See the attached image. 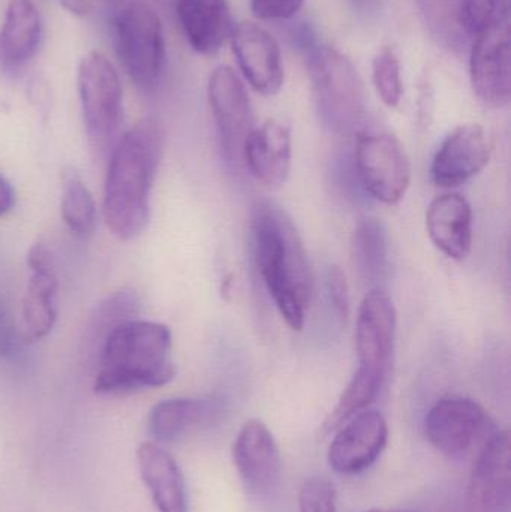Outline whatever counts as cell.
Returning a JSON list of instances; mask_svg holds the SVG:
<instances>
[{"label": "cell", "instance_id": "1", "mask_svg": "<svg viewBox=\"0 0 511 512\" xmlns=\"http://www.w3.org/2000/svg\"><path fill=\"white\" fill-rule=\"evenodd\" d=\"M162 153L164 129L150 117L120 135L110 153L102 212L117 239H137L149 225L150 197Z\"/></svg>", "mask_w": 511, "mask_h": 512}, {"label": "cell", "instance_id": "2", "mask_svg": "<svg viewBox=\"0 0 511 512\" xmlns=\"http://www.w3.org/2000/svg\"><path fill=\"white\" fill-rule=\"evenodd\" d=\"M251 236L255 262L270 297L291 330H302L314 277L296 225L281 207L261 200L252 207Z\"/></svg>", "mask_w": 511, "mask_h": 512}, {"label": "cell", "instance_id": "3", "mask_svg": "<svg viewBox=\"0 0 511 512\" xmlns=\"http://www.w3.org/2000/svg\"><path fill=\"white\" fill-rule=\"evenodd\" d=\"M173 334L161 322L131 319L117 325L102 343L93 388L99 394H125L173 381Z\"/></svg>", "mask_w": 511, "mask_h": 512}, {"label": "cell", "instance_id": "4", "mask_svg": "<svg viewBox=\"0 0 511 512\" xmlns=\"http://www.w3.org/2000/svg\"><path fill=\"white\" fill-rule=\"evenodd\" d=\"M396 309L380 289H372L359 307L356 349L359 367L324 423L327 433L339 429L378 399L392 372L396 342Z\"/></svg>", "mask_w": 511, "mask_h": 512}, {"label": "cell", "instance_id": "5", "mask_svg": "<svg viewBox=\"0 0 511 512\" xmlns=\"http://www.w3.org/2000/svg\"><path fill=\"white\" fill-rule=\"evenodd\" d=\"M303 48L321 123L335 134H353L366 113L365 92L357 69L330 45L309 41Z\"/></svg>", "mask_w": 511, "mask_h": 512}, {"label": "cell", "instance_id": "6", "mask_svg": "<svg viewBox=\"0 0 511 512\" xmlns=\"http://www.w3.org/2000/svg\"><path fill=\"white\" fill-rule=\"evenodd\" d=\"M78 93L90 146L99 159L110 158L120 138L123 92L116 68L101 51L81 59Z\"/></svg>", "mask_w": 511, "mask_h": 512}, {"label": "cell", "instance_id": "7", "mask_svg": "<svg viewBox=\"0 0 511 512\" xmlns=\"http://www.w3.org/2000/svg\"><path fill=\"white\" fill-rule=\"evenodd\" d=\"M116 53L128 77L140 89L152 90L165 66L161 18L152 6L131 2L114 18Z\"/></svg>", "mask_w": 511, "mask_h": 512}, {"label": "cell", "instance_id": "8", "mask_svg": "<svg viewBox=\"0 0 511 512\" xmlns=\"http://www.w3.org/2000/svg\"><path fill=\"white\" fill-rule=\"evenodd\" d=\"M353 161L366 194L389 206L404 200L410 188L411 165L398 138L386 132L359 135Z\"/></svg>", "mask_w": 511, "mask_h": 512}, {"label": "cell", "instance_id": "9", "mask_svg": "<svg viewBox=\"0 0 511 512\" xmlns=\"http://www.w3.org/2000/svg\"><path fill=\"white\" fill-rule=\"evenodd\" d=\"M207 96L222 156L228 167L239 170L246 141L255 128L248 92L233 69L219 66L210 74Z\"/></svg>", "mask_w": 511, "mask_h": 512}, {"label": "cell", "instance_id": "10", "mask_svg": "<svg viewBox=\"0 0 511 512\" xmlns=\"http://www.w3.org/2000/svg\"><path fill=\"white\" fill-rule=\"evenodd\" d=\"M500 427L476 400L447 397L432 406L426 415L429 442L450 457L467 454L479 442L485 444Z\"/></svg>", "mask_w": 511, "mask_h": 512}, {"label": "cell", "instance_id": "11", "mask_svg": "<svg viewBox=\"0 0 511 512\" xmlns=\"http://www.w3.org/2000/svg\"><path fill=\"white\" fill-rule=\"evenodd\" d=\"M470 72L474 93L483 104L503 108L511 99L510 14L473 36Z\"/></svg>", "mask_w": 511, "mask_h": 512}, {"label": "cell", "instance_id": "12", "mask_svg": "<svg viewBox=\"0 0 511 512\" xmlns=\"http://www.w3.org/2000/svg\"><path fill=\"white\" fill-rule=\"evenodd\" d=\"M464 512H511L509 430L498 429L482 445L468 484Z\"/></svg>", "mask_w": 511, "mask_h": 512}, {"label": "cell", "instance_id": "13", "mask_svg": "<svg viewBox=\"0 0 511 512\" xmlns=\"http://www.w3.org/2000/svg\"><path fill=\"white\" fill-rule=\"evenodd\" d=\"M233 460L249 495L267 498L278 489L282 460L275 436L260 420L243 424L233 444Z\"/></svg>", "mask_w": 511, "mask_h": 512}, {"label": "cell", "instance_id": "14", "mask_svg": "<svg viewBox=\"0 0 511 512\" xmlns=\"http://www.w3.org/2000/svg\"><path fill=\"white\" fill-rule=\"evenodd\" d=\"M341 427L329 448V465L339 475L368 471L389 441L386 418L375 409H365Z\"/></svg>", "mask_w": 511, "mask_h": 512}, {"label": "cell", "instance_id": "15", "mask_svg": "<svg viewBox=\"0 0 511 512\" xmlns=\"http://www.w3.org/2000/svg\"><path fill=\"white\" fill-rule=\"evenodd\" d=\"M491 161V143L479 123L453 129L435 153L431 176L444 189L459 188L479 176Z\"/></svg>", "mask_w": 511, "mask_h": 512}, {"label": "cell", "instance_id": "16", "mask_svg": "<svg viewBox=\"0 0 511 512\" xmlns=\"http://www.w3.org/2000/svg\"><path fill=\"white\" fill-rule=\"evenodd\" d=\"M230 38L240 71L252 89L264 96L279 93L284 86V66L276 39L255 23L233 27Z\"/></svg>", "mask_w": 511, "mask_h": 512}, {"label": "cell", "instance_id": "17", "mask_svg": "<svg viewBox=\"0 0 511 512\" xmlns=\"http://www.w3.org/2000/svg\"><path fill=\"white\" fill-rule=\"evenodd\" d=\"M30 279L23 301L24 336L29 342L44 339L56 325L59 280L50 249L35 243L27 252Z\"/></svg>", "mask_w": 511, "mask_h": 512}, {"label": "cell", "instance_id": "18", "mask_svg": "<svg viewBox=\"0 0 511 512\" xmlns=\"http://www.w3.org/2000/svg\"><path fill=\"white\" fill-rule=\"evenodd\" d=\"M243 165L260 185L281 188L290 176V128L275 119L254 128L243 150Z\"/></svg>", "mask_w": 511, "mask_h": 512}, {"label": "cell", "instance_id": "19", "mask_svg": "<svg viewBox=\"0 0 511 512\" xmlns=\"http://www.w3.org/2000/svg\"><path fill=\"white\" fill-rule=\"evenodd\" d=\"M219 397H180L162 400L149 415V432L158 444L174 442L192 430L213 426L224 415Z\"/></svg>", "mask_w": 511, "mask_h": 512}, {"label": "cell", "instance_id": "20", "mask_svg": "<svg viewBox=\"0 0 511 512\" xmlns=\"http://www.w3.org/2000/svg\"><path fill=\"white\" fill-rule=\"evenodd\" d=\"M426 230L447 258L467 259L473 249V209L467 198L459 194L435 198L426 212Z\"/></svg>", "mask_w": 511, "mask_h": 512}, {"label": "cell", "instance_id": "21", "mask_svg": "<svg viewBox=\"0 0 511 512\" xmlns=\"http://www.w3.org/2000/svg\"><path fill=\"white\" fill-rule=\"evenodd\" d=\"M141 480L158 512H189L182 469L158 442H146L137 451Z\"/></svg>", "mask_w": 511, "mask_h": 512}, {"label": "cell", "instance_id": "22", "mask_svg": "<svg viewBox=\"0 0 511 512\" xmlns=\"http://www.w3.org/2000/svg\"><path fill=\"white\" fill-rule=\"evenodd\" d=\"M42 20L32 0H11L0 26V68L15 72L38 53Z\"/></svg>", "mask_w": 511, "mask_h": 512}, {"label": "cell", "instance_id": "23", "mask_svg": "<svg viewBox=\"0 0 511 512\" xmlns=\"http://www.w3.org/2000/svg\"><path fill=\"white\" fill-rule=\"evenodd\" d=\"M176 12L197 53H215L233 32L227 0H176Z\"/></svg>", "mask_w": 511, "mask_h": 512}, {"label": "cell", "instance_id": "24", "mask_svg": "<svg viewBox=\"0 0 511 512\" xmlns=\"http://www.w3.org/2000/svg\"><path fill=\"white\" fill-rule=\"evenodd\" d=\"M354 264L369 285L383 283L389 271V233L386 225L375 218H365L353 233Z\"/></svg>", "mask_w": 511, "mask_h": 512}, {"label": "cell", "instance_id": "25", "mask_svg": "<svg viewBox=\"0 0 511 512\" xmlns=\"http://www.w3.org/2000/svg\"><path fill=\"white\" fill-rule=\"evenodd\" d=\"M141 301L132 289H120L96 306L84 330V354L98 360L99 349L105 337L123 322L137 319Z\"/></svg>", "mask_w": 511, "mask_h": 512}, {"label": "cell", "instance_id": "26", "mask_svg": "<svg viewBox=\"0 0 511 512\" xmlns=\"http://www.w3.org/2000/svg\"><path fill=\"white\" fill-rule=\"evenodd\" d=\"M62 218L72 234L89 239L98 225V210L84 180L74 168L62 173Z\"/></svg>", "mask_w": 511, "mask_h": 512}, {"label": "cell", "instance_id": "27", "mask_svg": "<svg viewBox=\"0 0 511 512\" xmlns=\"http://www.w3.org/2000/svg\"><path fill=\"white\" fill-rule=\"evenodd\" d=\"M426 29L437 44L449 50H459L465 44L467 32L462 26V0H416Z\"/></svg>", "mask_w": 511, "mask_h": 512}, {"label": "cell", "instance_id": "28", "mask_svg": "<svg viewBox=\"0 0 511 512\" xmlns=\"http://www.w3.org/2000/svg\"><path fill=\"white\" fill-rule=\"evenodd\" d=\"M372 78H374V86L381 101L387 107H398L401 104L402 92H404L401 63L389 48H383L375 56L374 63H372Z\"/></svg>", "mask_w": 511, "mask_h": 512}, {"label": "cell", "instance_id": "29", "mask_svg": "<svg viewBox=\"0 0 511 512\" xmlns=\"http://www.w3.org/2000/svg\"><path fill=\"white\" fill-rule=\"evenodd\" d=\"M510 14V0H462L461 18L467 35L474 36L498 18Z\"/></svg>", "mask_w": 511, "mask_h": 512}, {"label": "cell", "instance_id": "30", "mask_svg": "<svg viewBox=\"0 0 511 512\" xmlns=\"http://www.w3.org/2000/svg\"><path fill=\"white\" fill-rule=\"evenodd\" d=\"M299 512H336V490L326 478H309L299 495Z\"/></svg>", "mask_w": 511, "mask_h": 512}, {"label": "cell", "instance_id": "31", "mask_svg": "<svg viewBox=\"0 0 511 512\" xmlns=\"http://www.w3.org/2000/svg\"><path fill=\"white\" fill-rule=\"evenodd\" d=\"M327 291H329L330 303H332L336 316L342 322L347 321L348 313H350V292H348L347 277L338 265L330 267Z\"/></svg>", "mask_w": 511, "mask_h": 512}, {"label": "cell", "instance_id": "32", "mask_svg": "<svg viewBox=\"0 0 511 512\" xmlns=\"http://www.w3.org/2000/svg\"><path fill=\"white\" fill-rule=\"evenodd\" d=\"M305 0H251V9L260 20L282 21L294 17Z\"/></svg>", "mask_w": 511, "mask_h": 512}, {"label": "cell", "instance_id": "33", "mask_svg": "<svg viewBox=\"0 0 511 512\" xmlns=\"http://www.w3.org/2000/svg\"><path fill=\"white\" fill-rule=\"evenodd\" d=\"M18 349V333L14 318L5 303L0 301V360L14 357Z\"/></svg>", "mask_w": 511, "mask_h": 512}, {"label": "cell", "instance_id": "34", "mask_svg": "<svg viewBox=\"0 0 511 512\" xmlns=\"http://www.w3.org/2000/svg\"><path fill=\"white\" fill-rule=\"evenodd\" d=\"M15 206V192L11 183L0 174V216L11 212Z\"/></svg>", "mask_w": 511, "mask_h": 512}, {"label": "cell", "instance_id": "35", "mask_svg": "<svg viewBox=\"0 0 511 512\" xmlns=\"http://www.w3.org/2000/svg\"><path fill=\"white\" fill-rule=\"evenodd\" d=\"M60 3L66 11L74 15H80V17L89 14L93 9L92 0H60Z\"/></svg>", "mask_w": 511, "mask_h": 512}, {"label": "cell", "instance_id": "36", "mask_svg": "<svg viewBox=\"0 0 511 512\" xmlns=\"http://www.w3.org/2000/svg\"><path fill=\"white\" fill-rule=\"evenodd\" d=\"M351 2H353V5L356 6L357 9H360V11H368V9L374 8L377 0H351Z\"/></svg>", "mask_w": 511, "mask_h": 512}, {"label": "cell", "instance_id": "37", "mask_svg": "<svg viewBox=\"0 0 511 512\" xmlns=\"http://www.w3.org/2000/svg\"><path fill=\"white\" fill-rule=\"evenodd\" d=\"M366 512H404V511H393V510H371Z\"/></svg>", "mask_w": 511, "mask_h": 512}]
</instances>
